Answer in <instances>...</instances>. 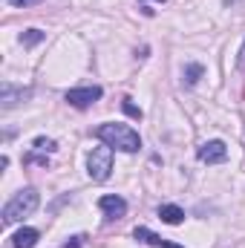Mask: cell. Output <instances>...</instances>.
<instances>
[{
  "label": "cell",
  "instance_id": "obj_1",
  "mask_svg": "<svg viewBox=\"0 0 245 248\" xmlns=\"http://www.w3.org/2000/svg\"><path fill=\"white\" fill-rule=\"evenodd\" d=\"M95 136H98L104 144H110V147H116V150H124V153H136V150L141 147L138 133H136L133 127H127V124H101V127L95 130Z\"/></svg>",
  "mask_w": 245,
  "mask_h": 248
},
{
  "label": "cell",
  "instance_id": "obj_2",
  "mask_svg": "<svg viewBox=\"0 0 245 248\" xmlns=\"http://www.w3.org/2000/svg\"><path fill=\"white\" fill-rule=\"evenodd\" d=\"M38 202H41V196H38V190H32V187H26V190H17L9 202H6V208H3V222L6 225H15V222H20L23 217H29L35 208H38Z\"/></svg>",
  "mask_w": 245,
  "mask_h": 248
},
{
  "label": "cell",
  "instance_id": "obj_3",
  "mask_svg": "<svg viewBox=\"0 0 245 248\" xmlns=\"http://www.w3.org/2000/svg\"><path fill=\"white\" fill-rule=\"evenodd\" d=\"M87 170L95 182H104L110 179V170H113V147L110 144H98L90 150V159H87Z\"/></svg>",
  "mask_w": 245,
  "mask_h": 248
},
{
  "label": "cell",
  "instance_id": "obj_4",
  "mask_svg": "<svg viewBox=\"0 0 245 248\" xmlns=\"http://www.w3.org/2000/svg\"><path fill=\"white\" fill-rule=\"evenodd\" d=\"M98 98H101V87H78V90H69V93H66V101H69L72 107H78V110L95 104Z\"/></svg>",
  "mask_w": 245,
  "mask_h": 248
},
{
  "label": "cell",
  "instance_id": "obj_5",
  "mask_svg": "<svg viewBox=\"0 0 245 248\" xmlns=\"http://www.w3.org/2000/svg\"><path fill=\"white\" fill-rule=\"evenodd\" d=\"M199 159H202L205 165H219V162H225V159H228V147H225V141H219V139L205 141V144L199 147Z\"/></svg>",
  "mask_w": 245,
  "mask_h": 248
},
{
  "label": "cell",
  "instance_id": "obj_6",
  "mask_svg": "<svg viewBox=\"0 0 245 248\" xmlns=\"http://www.w3.org/2000/svg\"><path fill=\"white\" fill-rule=\"evenodd\" d=\"M98 208L104 211L107 219H122L124 214H127V202H124L122 196H113V193L101 196V199H98Z\"/></svg>",
  "mask_w": 245,
  "mask_h": 248
},
{
  "label": "cell",
  "instance_id": "obj_7",
  "mask_svg": "<svg viewBox=\"0 0 245 248\" xmlns=\"http://www.w3.org/2000/svg\"><path fill=\"white\" fill-rule=\"evenodd\" d=\"M133 237H136L138 243H147V246H156V248H184V246H173V243L162 240L159 234H153V231H147V228H141V225L133 231Z\"/></svg>",
  "mask_w": 245,
  "mask_h": 248
},
{
  "label": "cell",
  "instance_id": "obj_8",
  "mask_svg": "<svg viewBox=\"0 0 245 248\" xmlns=\"http://www.w3.org/2000/svg\"><path fill=\"white\" fill-rule=\"evenodd\" d=\"M35 243H38V231L35 228H20L12 237V246L15 248H35Z\"/></svg>",
  "mask_w": 245,
  "mask_h": 248
},
{
  "label": "cell",
  "instance_id": "obj_9",
  "mask_svg": "<svg viewBox=\"0 0 245 248\" xmlns=\"http://www.w3.org/2000/svg\"><path fill=\"white\" fill-rule=\"evenodd\" d=\"M159 219L168 222V225H179L184 219V211L179 205H162V208H159Z\"/></svg>",
  "mask_w": 245,
  "mask_h": 248
},
{
  "label": "cell",
  "instance_id": "obj_10",
  "mask_svg": "<svg viewBox=\"0 0 245 248\" xmlns=\"http://www.w3.org/2000/svg\"><path fill=\"white\" fill-rule=\"evenodd\" d=\"M29 95V90H15L12 84H3V107L9 110V107H15L17 101H23Z\"/></svg>",
  "mask_w": 245,
  "mask_h": 248
},
{
  "label": "cell",
  "instance_id": "obj_11",
  "mask_svg": "<svg viewBox=\"0 0 245 248\" xmlns=\"http://www.w3.org/2000/svg\"><path fill=\"white\" fill-rule=\"evenodd\" d=\"M202 72H205V69H202V63H187V66H184V84H187V87H193V84L202 78Z\"/></svg>",
  "mask_w": 245,
  "mask_h": 248
},
{
  "label": "cell",
  "instance_id": "obj_12",
  "mask_svg": "<svg viewBox=\"0 0 245 248\" xmlns=\"http://www.w3.org/2000/svg\"><path fill=\"white\" fill-rule=\"evenodd\" d=\"M20 41H23L26 46H35V44L44 41V32H41V29H26V32L20 35Z\"/></svg>",
  "mask_w": 245,
  "mask_h": 248
},
{
  "label": "cell",
  "instance_id": "obj_13",
  "mask_svg": "<svg viewBox=\"0 0 245 248\" xmlns=\"http://www.w3.org/2000/svg\"><path fill=\"white\" fill-rule=\"evenodd\" d=\"M35 150H41V153H52V150H55V141H52V139H35Z\"/></svg>",
  "mask_w": 245,
  "mask_h": 248
},
{
  "label": "cell",
  "instance_id": "obj_14",
  "mask_svg": "<svg viewBox=\"0 0 245 248\" xmlns=\"http://www.w3.org/2000/svg\"><path fill=\"white\" fill-rule=\"evenodd\" d=\"M122 107H124V113H127V116H133V119H141V110H138V107H136V104H133L130 98H124Z\"/></svg>",
  "mask_w": 245,
  "mask_h": 248
},
{
  "label": "cell",
  "instance_id": "obj_15",
  "mask_svg": "<svg viewBox=\"0 0 245 248\" xmlns=\"http://www.w3.org/2000/svg\"><path fill=\"white\" fill-rule=\"evenodd\" d=\"M12 6H29V3H38V0H9Z\"/></svg>",
  "mask_w": 245,
  "mask_h": 248
},
{
  "label": "cell",
  "instance_id": "obj_16",
  "mask_svg": "<svg viewBox=\"0 0 245 248\" xmlns=\"http://www.w3.org/2000/svg\"><path fill=\"white\" fill-rule=\"evenodd\" d=\"M237 63H240V66H245V46L240 49V61H237Z\"/></svg>",
  "mask_w": 245,
  "mask_h": 248
},
{
  "label": "cell",
  "instance_id": "obj_17",
  "mask_svg": "<svg viewBox=\"0 0 245 248\" xmlns=\"http://www.w3.org/2000/svg\"><path fill=\"white\" fill-rule=\"evenodd\" d=\"M159 3H165V0H159Z\"/></svg>",
  "mask_w": 245,
  "mask_h": 248
}]
</instances>
